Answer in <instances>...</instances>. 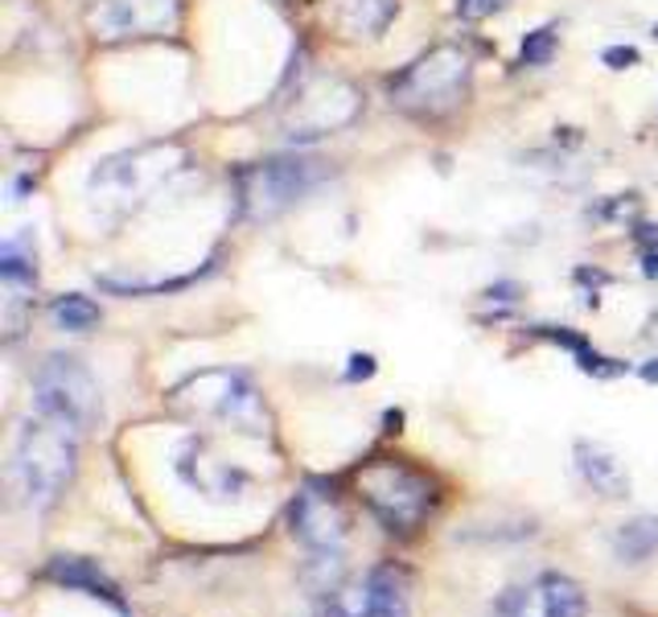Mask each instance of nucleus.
Wrapping results in <instances>:
<instances>
[{
	"label": "nucleus",
	"mask_w": 658,
	"mask_h": 617,
	"mask_svg": "<svg viewBox=\"0 0 658 617\" xmlns=\"http://www.w3.org/2000/svg\"><path fill=\"white\" fill-rule=\"evenodd\" d=\"M74 441L79 432L62 429L58 420H46V416H37L21 429L18 449H13V486L25 507L50 511L67 494L74 478V453H79Z\"/></svg>",
	"instance_id": "nucleus-1"
},
{
	"label": "nucleus",
	"mask_w": 658,
	"mask_h": 617,
	"mask_svg": "<svg viewBox=\"0 0 658 617\" xmlns=\"http://www.w3.org/2000/svg\"><path fill=\"white\" fill-rule=\"evenodd\" d=\"M170 404L173 411H182L189 420H222V424H235L239 432H252V436L268 432V408L239 371L189 375L182 387L170 392Z\"/></svg>",
	"instance_id": "nucleus-2"
},
{
	"label": "nucleus",
	"mask_w": 658,
	"mask_h": 617,
	"mask_svg": "<svg viewBox=\"0 0 658 617\" xmlns=\"http://www.w3.org/2000/svg\"><path fill=\"white\" fill-rule=\"evenodd\" d=\"M34 408L46 420H58L70 432H91L103 420V395L95 375L79 359L54 354L37 366L34 375Z\"/></svg>",
	"instance_id": "nucleus-3"
},
{
	"label": "nucleus",
	"mask_w": 658,
	"mask_h": 617,
	"mask_svg": "<svg viewBox=\"0 0 658 617\" xmlns=\"http://www.w3.org/2000/svg\"><path fill=\"white\" fill-rule=\"evenodd\" d=\"M470 86V58L457 46H437L416 58L404 74L391 79V100L412 116H445L465 100Z\"/></svg>",
	"instance_id": "nucleus-4"
},
{
	"label": "nucleus",
	"mask_w": 658,
	"mask_h": 617,
	"mask_svg": "<svg viewBox=\"0 0 658 617\" xmlns=\"http://www.w3.org/2000/svg\"><path fill=\"white\" fill-rule=\"evenodd\" d=\"M358 498L388 532H416L432 511V481L404 462H371L358 469Z\"/></svg>",
	"instance_id": "nucleus-5"
},
{
	"label": "nucleus",
	"mask_w": 658,
	"mask_h": 617,
	"mask_svg": "<svg viewBox=\"0 0 658 617\" xmlns=\"http://www.w3.org/2000/svg\"><path fill=\"white\" fill-rule=\"evenodd\" d=\"M182 165H186V153L177 144H140V149L100 161L91 170V194L119 206H136L145 202L161 182H170Z\"/></svg>",
	"instance_id": "nucleus-6"
},
{
	"label": "nucleus",
	"mask_w": 658,
	"mask_h": 617,
	"mask_svg": "<svg viewBox=\"0 0 658 617\" xmlns=\"http://www.w3.org/2000/svg\"><path fill=\"white\" fill-rule=\"evenodd\" d=\"M362 95L355 83L338 74H313L297 86V95L285 107V137L288 140H318L325 132H338L358 116Z\"/></svg>",
	"instance_id": "nucleus-7"
},
{
	"label": "nucleus",
	"mask_w": 658,
	"mask_h": 617,
	"mask_svg": "<svg viewBox=\"0 0 658 617\" xmlns=\"http://www.w3.org/2000/svg\"><path fill=\"white\" fill-rule=\"evenodd\" d=\"M313 182H318V161H301V156L259 161L239 173V210L252 223H268L297 202Z\"/></svg>",
	"instance_id": "nucleus-8"
},
{
	"label": "nucleus",
	"mask_w": 658,
	"mask_h": 617,
	"mask_svg": "<svg viewBox=\"0 0 658 617\" xmlns=\"http://www.w3.org/2000/svg\"><path fill=\"white\" fill-rule=\"evenodd\" d=\"M182 21V0H95L86 9V30L100 42L165 37Z\"/></svg>",
	"instance_id": "nucleus-9"
},
{
	"label": "nucleus",
	"mask_w": 658,
	"mask_h": 617,
	"mask_svg": "<svg viewBox=\"0 0 658 617\" xmlns=\"http://www.w3.org/2000/svg\"><path fill=\"white\" fill-rule=\"evenodd\" d=\"M330 617H412L407 584L395 568H371L367 577L342 584L325 601Z\"/></svg>",
	"instance_id": "nucleus-10"
},
{
	"label": "nucleus",
	"mask_w": 658,
	"mask_h": 617,
	"mask_svg": "<svg viewBox=\"0 0 658 617\" xmlns=\"http://www.w3.org/2000/svg\"><path fill=\"white\" fill-rule=\"evenodd\" d=\"M585 589L564 572H540L498 597V617H585Z\"/></svg>",
	"instance_id": "nucleus-11"
},
{
	"label": "nucleus",
	"mask_w": 658,
	"mask_h": 617,
	"mask_svg": "<svg viewBox=\"0 0 658 617\" xmlns=\"http://www.w3.org/2000/svg\"><path fill=\"white\" fill-rule=\"evenodd\" d=\"M288 523H292V535L318 556H338L342 539H346V514H342L338 498L321 486H304L301 494L292 498Z\"/></svg>",
	"instance_id": "nucleus-12"
},
{
	"label": "nucleus",
	"mask_w": 658,
	"mask_h": 617,
	"mask_svg": "<svg viewBox=\"0 0 658 617\" xmlns=\"http://www.w3.org/2000/svg\"><path fill=\"white\" fill-rule=\"evenodd\" d=\"M46 577H50L54 584H62V589H83L86 597L107 601L116 614H128V601L119 593V584L112 581L95 560H83V556H54L50 564H46Z\"/></svg>",
	"instance_id": "nucleus-13"
},
{
	"label": "nucleus",
	"mask_w": 658,
	"mask_h": 617,
	"mask_svg": "<svg viewBox=\"0 0 658 617\" xmlns=\"http://www.w3.org/2000/svg\"><path fill=\"white\" fill-rule=\"evenodd\" d=\"M576 469H580V478L589 481L601 498H630V474H625L622 462L605 445L580 441L576 445Z\"/></svg>",
	"instance_id": "nucleus-14"
},
{
	"label": "nucleus",
	"mask_w": 658,
	"mask_h": 617,
	"mask_svg": "<svg viewBox=\"0 0 658 617\" xmlns=\"http://www.w3.org/2000/svg\"><path fill=\"white\" fill-rule=\"evenodd\" d=\"M400 13V0H334V18L350 37H379Z\"/></svg>",
	"instance_id": "nucleus-15"
},
{
	"label": "nucleus",
	"mask_w": 658,
	"mask_h": 617,
	"mask_svg": "<svg viewBox=\"0 0 658 617\" xmlns=\"http://www.w3.org/2000/svg\"><path fill=\"white\" fill-rule=\"evenodd\" d=\"M613 551L622 564H642L658 551V514H638L613 532Z\"/></svg>",
	"instance_id": "nucleus-16"
},
{
	"label": "nucleus",
	"mask_w": 658,
	"mask_h": 617,
	"mask_svg": "<svg viewBox=\"0 0 658 617\" xmlns=\"http://www.w3.org/2000/svg\"><path fill=\"white\" fill-rule=\"evenodd\" d=\"M0 276H4V289L9 301H25L37 289V264L34 252H25L18 240H9L0 247Z\"/></svg>",
	"instance_id": "nucleus-17"
},
{
	"label": "nucleus",
	"mask_w": 658,
	"mask_h": 617,
	"mask_svg": "<svg viewBox=\"0 0 658 617\" xmlns=\"http://www.w3.org/2000/svg\"><path fill=\"white\" fill-rule=\"evenodd\" d=\"M50 313H54V322H58V329H67V334H86V329L100 326V305L79 296V292L58 296L50 305Z\"/></svg>",
	"instance_id": "nucleus-18"
},
{
	"label": "nucleus",
	"mask_w": 658,
	"mask_h": 617,
	"mask_svg": "<svg viewBox=\"0 0 658 617\" xmlns=\"http://www.w3.org/2000/svg\"><path fill=\"white\" fill-rule=\"evenodd\" d=\"M556 54V30H535L523 42V67H543Z\"/></svg>",
	"instance_id": "nucleus-19"
},
{
	"label": "nucleus",
	"mask_w": 658,
	"mask_h": 617,
	"mask_svg": "<svg viewBox=\"0 0 658 617\" xmlns=\"http://www.w3.org/2000/svg\"><path fill=\"white\" fill-rule=\"evenodd\" d=\"M605 67H613V70H630V67H638V50L634 46H609L605 54Z\"/></svg>",
	"instance_id": "nucleus-20"
},
{
	"label": "nucleus",
	"mask_w": 658,
	"mask_h": 617,
	"mask_svg": "<svg viewBox=\"0 0 658 617\" xmlns=\"http://www.w3.org/2000/svg\"><path fill=\"white\" fill-rule=\"evenodd\" d=\"M498 0H457V13L465 21H482Z\"/></svg>",
	"instance_id": "nucleus-21"
},
{
	"label": "nucleus",
	"mask_w": 658,
	"mask_h": 617,
	"mask_svg": "<svg viewBox=\"0 0 658 617\" xmlns=\"http://www.w3.org/2000/svg\"><path fill=\"white\" fill-rule=\"evenodd\" d=\"M374 375V359L371 354H355V359H350V371H346V379H371Z\"/></svg>",
	"instance_id": "nucleus-22"
},
{
	"label": "nucleus",
	"mask_w": 658,
	"mask_h": 617,
	"mask_svg": "<svg viewBox=\"0 0 658 617\" xmlns=\"http://www.w3.org/2000/svg\"><path fill=\"white\" fill-rule=\"evenodd\" d=\"M642 272L658 276V252H646V259H642Z\"/></svg>",
	"instance_id": "nucleus-23"
},
{
	"label": "nucleus",
	"mask_w": 658,
	"mask_h": 617,
	"mask_svg": "<svg viewBox=\"0 0 658 617\" xmlns=\"http://www.w3.org/2000/svg\"><path fill=\"white\" fill-rule=\"evenodd\" d=\"M642 379H646V383H658V359H650L642 366Z\"/></svg>",
	"instance_id": "nucleus-24"
},
{
	"label": "nucleus",
	"mask_w": 658,
	"mask_h": 617,
	"mask_svg": "<svg viewBox=\"0 0 658 617\" xmlns=\"http://www.w3.org/2000/svg\"><path fill=\"white\" fill-rule=\"evenodd\" d=\"M646 334H650V338H658V313L650 317V326H646Z\"/></svg>",
	"instance_id": "nucleus-25"
},
{
	"label": "nucleus",
	"mask_w": 658,
	"mask_h": 617,
	"mask_svg": "<svg viewBox=\"0 0 658 617\" xmlns=\"http://www.w3.org/2000/svg\"><path fill=\"white\" fill-rule=\"evenodd\" d=\"M655 37H658V25H655Z\"/></svg>",
	"instance_id": "nucleus-26"
}]
</instances>
